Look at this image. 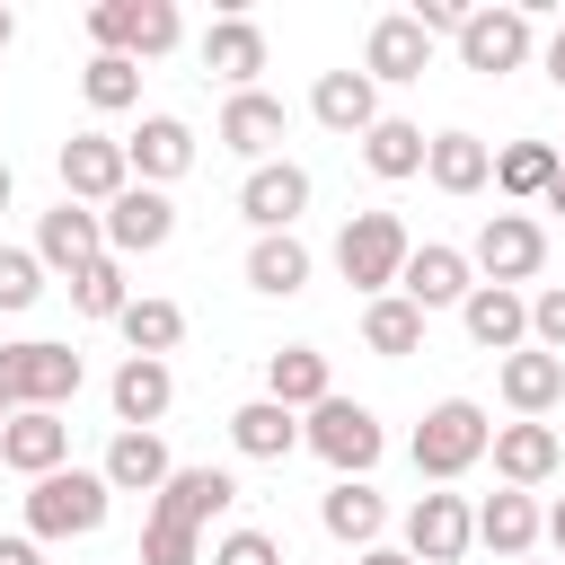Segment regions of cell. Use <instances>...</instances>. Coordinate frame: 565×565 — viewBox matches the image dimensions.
<instances>
[{
  "label": "cell",
  "instance_id": "5",
  "mask_svg": "<svg viewBox=\"0 0 565 565\" xmlns=\"http://www.w3.org/2000/svg\"><path fill=\"white\" fill-rule=\"evenodd\" d=\"M300 441H309L335 477H371V468H380V450H388V433H380V415H371L362 397H318V406H309V424H300Z\"/></svg>",
  "mask_w": 565,
  "mask_h": 565
},
{
  "label": "cell",
  "instance_id": "33",
  "mask_svg": "<svg viewBox=\"0 0 565 565\" xmlns=\"http://www.w3.org/2000/svg\"><path fill=\"white\" fill-rule=\"evenodd\" d=\"M247 282H256L265 300H291V291H309V247H300L291 230L256 238V247H247Z\"/></svg>",
  "mask_w": 565,
  "mask_h": 565
},
{
  "label": "cell",
  "instance_id": "8",
  "mask_svg": "<svg viewBox=\"0 0 565 565\" xmlns=\"http://www.w3.org/2000/svg\"><path fill=\"white\" fill-rule=\"evenodd\" d=\"M468 547H477L468 494H415V512H406V556H415V565H459Z\"/></svg>",
  "mask_w": 565,
  "mask_h": 565
},
{
  "label": "cell",
  "instance_id": "2",
  "mask_svg": "<svg viewBox=\"0 0 565 565\" xmlns=\"http://www.w3.org/2000/svg\"><path fill=\"white\" fill-rule=\"evenodd\" d=\"M79 380H88V362H79L71 344H53V335L0 344V397H9V415H18V406H44V415H62V406L79 397Z\"/></svg>",
  "mask_w": 565,
  "mask_h": 565
},
{
  "label": "cell",
  "instance_id": "14",
  "mask_svg": "<svg viewBox=\"0 0 565 565\" xmlns=\"http://www.w3.org/2000/svg\"><path fill=\"white\" fill-rule=\"evenodd\" d=\"M486 450H494V477H503L512 494L547 486V477H556V459H565L556 424H530V415H521V424H494V441H486Z\"/></svg>",
  "mask_w": 565,
  "mask_h": 565
},
{
  "label": "cell",
  "instance_id": "35",
  "mask_svg": "<svg viewBox=\"0 0 565 565\" xmlns=\"http://www.w3.org/2000/svg\"><path fill=\"white\" fill-rule=\"evenodd\" d=\"M115 327H124V344H132L141 362H168V353H177V335H185V309H177V300H132Z\"/></svg>",
  "mask_w": 565,
  "mask_h": 565
},
{
  "label": "cell",
  "instance_id": "28",
  "mask_svg": "<svg viewBox=\"0 0 565 565\" xmlns=\"http://www.w3.org/2000/svg\"><path fill=\"white\" fill-rule=\"evenodd\" d=\"M168 468H177V459H168V441H159V433H115L97 477H106L115 494H159V486H168Z\"/></svg>",
  "mask_w": 565,
  "mask_h": 565
},
{
  "label": "cell",
  "instance_id": "47",
  "mask_svg": "<svg viewBox=\"0 0 565 565\" xmlns=\"http://www.w3.org/2000/svg\"><path fill=\"white\" fill-rule=\"evenodd\" d=\"M539 530H547V539H556V556H565V503H556V512H547Z\"/></svg>",
  "mask_w": 565,
  "mask_h": 565
},
{
  "label": "cell",
  "instance_id": "41",
  "mask_svg": "<svg viewBox=\"0 0 565 565\" xmlns=\"http://www.w3.org/2000/svg\"><path fill=\"white\" fill-rule=\"evenodd\" d=\"M530 344H539V353H556V362H565V282H556V291H539V300H530Z\"/></svg>",
  "mask_w": 565,
  "mask_h": 565
},
{
  "label": "cell",
  "instance_id": "26",
  "mask_svg": "<svg viewBox=\"0 0 565 565\" xmlns=\"http://www.w3.org/2000/svg\"><path fill=\"white\" fill-rule=\"evenodd\" d=\"M265 397H274V406H291V415H309L318 397H335L327 353H318V344H282V353H265Z\"/></svg>",
  "mask_w": 565,
  "mask_h": 565
},
{
  "label": "cell",
  "instance_id": "10",
  "mask_svg": "<svg viewBox=\"0 0 565 565\" xmlns=\"http://www.w3.org/2000/svg\"><path fill=\"white\" fill-rule=\"evenodd\" d=\"M124 185H132V168H124L115 132H71L62 141V203H115Z\"/></svg>",
  "mask_w": 565,
  "mask_h": 565
},
{
  "label": "cell",
  "instance_id": "48",
  "mask_svg": "<svg viewBox=\"0 0 565 565\" xmlns=\"http://www.w3.org/2000/svg\"><path fill=\"white\" fill-rule=\"evenodd\" d=\"M539 203H547V212H565V168H556V185H547V194H539Z\"/></svg>",
  "mask_w": 565,
  "mask_h": 565
},
{
  "label": "cell",
  "instance_id": "27",
  "mask_svg": "<svg viewBox=\"0 0 565 565\" xmlns=\"http://www.w3.org/2000/svg\"><path fill=\"white\" fill-rule=\"evenodd\" d=\"M424 177H433L441 194H477V185H494V150H486L477 132H433V141H424Z\"/></svg>",
  "mask_w": 565,
  "mask_h": 565
},
{
  "label": "cell",
  "instance_id": "23",
  "mask_svg": "<svg viewBox=\"0 0 565 565\" xmlns=\"http://www.w3.org/2000/svg\"><path fill=\"white\" fill-rule=\"evenodd\" d=\"M230 503H238V477L230 468H168V486H159V521H185V530L221 521Z\"/></svg>",
  "mask_w": 565,
  "mask_h": 565
},
{
  "label": "cell",
  "instance_id": "1",
  "mask_svg": "<svg viewBox=\"0 0 565 565\" xmlns=\"http://www.w3.org/2000/svg\"><path fill=\"white\" fill-rule=\"evenodd\" d=\"M106 512H115V486L97 468H53V477L26 486V530L35 539H97Z\"/></svg>",
  "mask_w": 565,
  "mask_h": 565
},
{
  "label": "cell",
  "instance_id": "34",
  "mask_svg": "<svg viewBox=\"0 0 565 565\" xmlns=\"http://www.w3.org/2000/svg\"><path fill=\"white\" fill-rule=\"evenodd\" d=\"M362 344H371L380 362H406V353L424 344V309H415V300H397V291H380V300L362 309Z\"/></svg>",
  "mask_w": 565,
  "mask_h": 565
},
{
  "label": "cell",
  "instance_id": "44",
  "mask_svg": "<svg viewBox=\"0 0 565 565\" xmlns=\"http://www.w3.org/2000/svg\"><path fill=\"white\" fill-rule=\"evenodd\" d=\"M0 565H44V556H35V539H0Z\"/></svg>",
  "mask_w": 565,
  "mask_h": 565
},
{
  "label": "cell",
  "instance_id": "46",
  "mask_svg": "<svg viewBox=\"0 0 565 565\" xmlns=\"http://www.w3.org/2000/svg\"><path fill=\"white\" fill-rule=\"evenodd\" d=\"M353 565H415V556H406V547H362Z\"/></svg>",
  "mask_w": 565,
  "mask_h": 565
},
{
  "label": "cell",
  "instance_id": "25",
  "mask_svg": "<svg viewBox=\"0 0 565 565\" xmlns=\"http://www.w3.org/2000/svg\"><path fill=\"white\" fill-rule=\"evenodd\" d=\"M309 115L327 124V132H371L380 124V88L362 79V71H318V88H309Z\"/></svg>",
  "mask_w": 565,
  "mask_h": 565
},
{
  "label": "cell",
  "instance_id": "32",
  "mask_svg": "<svg viewBox=\"0 0 565 565\" xmlns=\"http://www.w3.org/2000/svg\"><path fill=\"white\" fill-rule=\"evenodd\" d=\"M556 141H503L494 150V194H512V203H539L547 185H556Z\"/></svg>",
  "mask_w": 565,
  "mask_h": 565
},
{
  "label": "cell",
  "instance_id": "9",
  "mask_svg": "<svg viewBox=\"0 0 565 565\" xmlns=\"http://www.w3.org/2000/svg\"><path fill=\"white\" fill-rule=\"evenodd\" d=\"M459 62L486 71V79L521 71L530 62V9H468L459 18Z\"/></svg>",
  "mask_w": 565,
  "mask_h": 565
},
{
  "label": "cell",
  "instance_id": "40",
  "mask_svg": "<svg viewBox=\"0 0 565 565\" xmlns=\"http://www.w3.org/2000/svg\"><path fill=\"white\" fill-rule=\"evenodd\" d=\"M44 300V265L35 247H0V309H35Z\"/></svg>",
  "mask_w": 565,
  "mask_h": 565
},
{
  "label": "cell",
  "instance_id": "13",
  "mask_svg": "<svg viewBox=\"0 0 565 565\" xmlns=\"http://www.w3.org/2000/svg\"><path fill=\"white\" fill-rule=\"evenodd\" d=\"M124 168H132V185H177L185 168H194V132H185V115H141V132L124 141Z\"/></svg>",
  "mask_w": 565,
  "mask_h": 565
},
{
  "label": "cell",
  "instance_id": "12",
  "mask_svg": "<svg viewBox=\"0 0 565 565\" xmlns=\"http://www.w3.org/2000/svg\"><path fill=\"white\" fill-rule=\"evenodd\" d=\"M477 291V274H468V247H441V238H424L415 256H406V274H397V300H415L424 318L433 309H459Z\"/></svg>",
  "mask_w": 565,
  "mask_h": 565
},
{
  "label": "cell",
  "instance_id": "19",
  "mask_svg": "<svg viewBox=\"0 0 565 565\" xmlns=\"http://www.w3.org/2000/svg\"><path fill=\"white\" fill-rule=\"evenodd\" d=\"M318 521H327V539H344V547L362 556V547H380L388 503H380V486H371V477H335V486L318 494Z\"/></svg>",
  "mask_w": 565,
  "mask_h": 565
},
{
  "label": "cell",
  "instance_id": "7",
  "mask_svg": "<svg viewBox=\"0 0 565 565\" xmlns=\"http://www.w3.org/2000/svg\"><path fill=\"white\" fill-rule=\"evenodd\" d=\"M97 230H106V256H115V265H132V256H159V247L177 238V203H168L159 185H124V194L97 212Z\"/></svg>",
  "mask_w": 565,
  "mask_h": 565
},
{
  "label": "cell",
  "instance_id": "29",
  "mask_svg": "<svg viewBox=\"0 0 565 565\" xmlns=\"http://www.w3.org/2000/svg\"><path fill=\"white\" fill-rule=\"evenodd\" d=\"M539 521H547V512H539V503H530V494H512V486H503V494H486V503H477V539H486V547H494V556H503V565H521V556H530V547H539Z\"/></svg>",
  "mask_w": 565,
  "mask_h": 565
},
{
  "label": "cell",
  "instance_id": "18",
  "mask_svg": "<svg viewBox=\"0 0 565 565\" xmlns=\"http://www.w3.org/2000/svg\"><path fill=\"white\" fill-rule=\"evenodd\" d=\"M106 397H115V424H124V433H159V415L177 406V371H168V362H141V353H132V362H124V371L106 380Z\"/></svg>",
  "mask_w": 565,
  "mask_h": 565
},
{
  "label": "cell",
  "instance_id": "51",
  "mask_svg": "<svg viewBox=\"0 0 565 565\" xmlns=\"http://www.w3.org/2000/svg\"><path fill=\"white\" fill-rule=\"evenodd\" d=\"M0 424H9V397H0Z\"/></svg>",
  "mask_w": 565,
  "mask_h": 565
},
{
  "label": "cell",
  "instance_id": "31",
  "mask_svg": "<svg viewBox=\"0 0 565 565\" xmlns=\"http://www.w3.org/2000/svg\"><path fill=\"white\" fill-rule=\"evenodd\" d=\"M362 168L371 177H424V124H406V115H380L371 132H362Z\"/></svg>",
  "mask_w": 565,
  "mask_h": 565
},
{
  "label": "cell",
  "instance_id": "15",
  "mask_svg": "<svg viewBox=\"0 0 565 565\" xmlns=\"http://www.w3.org/2000/svg\"><path fill=\"white\" fill-rule=\"evenodd\" d=\"M62 459H71V424H62V415H44V406H18V415L0 424V468H18L26 486H35V477H53Z\"/></svg>",
  "mask_w": 565,
  "mask_h": 565
},
{
  "label": "cell",
  "instance_id": "6",
  "mask_svg": "<svg viewBox=\"0 0 565 565\" xmlns=\"http://www.w3.org/2000/svg\"><path fill=\"white\" fill-rule=\"evenodd\" d=\"M547 265V230L530 221V212H486L477 221V247H468V274H486V282H503V291H521L530 274Z\"/></svg>",
  "mask_w": 565,
  "mask_h": 565
},
{
  "label": "cell",
  "instance_id": "38",
  "mask_svg": "<svg viewBox=\"0 0 565 565\" xmlns=\"http://www.w3.org/2000/svg\"><path fill=\"white\" fill-rule=\"evenodd\" d=\"M177 35H185V18H177L168 0H132V35H124V62H159V53H177Z\"/></svg>",
  "mask_w": 565,
  "mask_h": 565
},
{
  "label": "cell",
  "instance_id": "24",
  "mask_svg": "<svg viewBox=\"0 0 565 565\" xmlns=\"http://www.w3.org/2000/svg\"><path fill=\"white\" fill-rule=\"evenodd\" d=\"M424 71H433V35L415 18H380L362 44V79L380 88V79H424Z\"/></svg>",
  "mask_w": 565,
  "mask_h": 565
},
{
  "label": "cell",
  "instance_id": "22",
  "mask_svg": "<svg viewBox=\"0 0 565 565\" xmlns=\"http://www.w3.org/2000/svg\"><path fill=\"white\" fill-rule=\"evenodd\" d=\"M459 318H468V344H486V353H521L530 344V300L503 291V282H477L459 300Z\"/></svg>",
  "mask_w": 565,
  "mask_h": 565
},
{
  "label": "cell",
  "instance_id": "52",
  "mask_svg": "<svg viewBox=\"0 0 565 565\" xmlns=\"http://www.w3.org/2000/svg\"><path fill=\"white\" fill-rule=\"evenodd\" d=\"M521 565H530V556H521Z\"/></svg>",
  "mask_w": 565,
  "mask_h": 565
},
{
  "label": "cell",
  "instance_id": "11",
  "mask_svg": "<svg viewBox=\"0 0 565 565\" xmlns=\"http://www.w3.org/2000/svg\"><path fill=\"white\" fill-rule=\"evenodd\" d=\"M238 212L256 221V238L291 230V221L309 212V168H300V159H265V168H247V185H238Z\"/></svg>",
  "mask_w": 565,
  "mask_h": 565
},
{
  "label": "cell",
  "instance_id": "17",
  "mask_svg": "<svg viewBox=\"0 0 565 565\" xmlns=\"http://www.w3.org/2000/svg\"><path fill=\"white\" fill-rule=\"evenodd\" d=\"M97 256H106V230H97V212H88V203H53V212L35 221V265L79 274V265H97Z\"/></svg>",
  "mask_w": 565,
  "mask_h": 565
},
{
  "label": "cell",
  "instance_id": "37",
  "mask_svg": "<svg viewBox=\"0 0 565 565\" xmlns=\"http://www.w3.org/2000/svg\"><path fill=\"white\" fill-rule=\"evenodd\" d=\"M79 97H88L97 115H124V106L141 97V62H124V53H97V62L79 71Z\"/></svg>",
  "mask_w": 565,
  "mask_h": 565
},
{
  "label": "cell",
  "instance_id": "4",
  "mask_svg": "<svg viewBox=\"0 0 565 565\" xmlns=\"http://www.w3.org/2000/svg\"><path fill=\"white\" fill-rule=\"evenodd\" d=\"M486 441H494L486 406H477V397H441V406L415 424V477L450 486V477H468V468L486 459Z\"/></svg>",
  "mask_w": 565,
  "mask_h": 565
},
{
  "label": "cell",
  "instance_id": "30",
  "mask_svg": "<svg viewBox=\"0 0 565 565\" xmlns=\"http://www.w3.org/2000/svg\"><path fill=\"white\" fill-rule=\"evenodd\" d=\"M230 441H238V459H291V450H300V415L274 406V397H247V406L230 415Z\"/></svg>",
  "mask_w": 565,
  "mask_h": 565
},
{
  "label": "cell",
  "instance_id": "49",
  "mask_svg": "<svg viewBox=\"0 0 565 565\" xmlns=\"http://www.w3.org/2000/svg\"><path fill=\"white\" fill-rule=\"evenodd\" d=\"M9 194H18V177H9V159H0V212H9Z\"/></svg>",
  "mask_w": 565,
  "mask_h": 565
},
{
  "label": "cell",
  "instance_id": "42",
  "mask_svg": "<svg viewBox=\"0 0 565 565\" xmlns=\"http://www.w3.org/2000/svg\"><path fill=\"white\" fill-rule=\"evenodd\" d=\"M212 565H282V547H274L265 530H230V539L212 547Z\"/></svg>",
  "mask_w": 565,
  "mask_h": 565
},
{
  "label": "cell",
  "instance_id": "16",
  "mask_svg": "<svg viewBox=\"0 0 565 565\" xmlns=\"http://www.w3.org/2000/svg\"><path fill=\"white\" fill-rule=\"evenodd\" d=\"M494 388H503V406H512V415L547 424V415L565 406V362H556V353H539V344H521V353H503Z\"/></svg>",
  "mask_w": 565,
  "mask_h": 565
},
{
  "label": "cell",
  "instance_id": "43",
  "mask_svg": "<svg viewBox=\"0 0 565 565\" xmlns=\"http://www.w3.org/2000/svg\"><path fill=\"white\" fill-rule=\"evenodd\" d=\"M88 35H97V53H124V35H132V0H97V9H88Z\"/></svg>",
  "mask_w": 565,
  "mask_h": 565
},
{
  "label": "cell",
  "instance_id": "39",
  "mask_svg": "<svg viewBox=\"0 0 565 565\" xmlns=\"http://www.w3.org/2000/svg\"><path fill=\"white\" fill-rule=\"evenodd\" d=\"M141 565H203V530H185V521H141Z\"/></svg>",
  "mask_w": 565,
  "mask_h": 565
},
{
  "label": "cell",
  "instance_id": "36",
  "mask_svg": "<svg viewBox=\"0 0 565 565\" xmlns=\"http://www.w3.org/2000/svg\"><path fill=\"white\" fill-rule=\"evenodd\" d=\"M71 309H79V318H124V309H132V282H124V265H115V256L79 265V274H71Z\"/></svg>",
  "mask_w": 565,
  "mask_h": 565
},
{
  "label": "cell",
  "instance_id": "21",
  "mask_svg": "<svg viewBox=\"0 0 565 565\" xmlns=\"http://www.w3.org/2000/svg\"><path fill=\"white\" fill-rule=\"evenodd\" d=\"M291 132V115H282V97H265V88H238L230 106H221V150H238V159H274V141Z\"/></svg>",
  "mask_w": 565,
  "mask_h": 565
},
{
  "label": "cell",
  "instance_id": "3",
  "mask_svg": "<svg viewBox=\"0 0 565 565\" xmlns=\"http://www.w3.org/2000/svg\"><path fill=\"white\" fill-rule=\"evenodd\" d=\"M406 256H415V238H406V221H397V212H353V221L335 230V274H344L362 300L397 291Z\"/></svg>",
  "mask_w": 565,
  "mask_h": 565
},
{
  "label": "cell",
  "instance_id": "45",
  "mask_svg": "<svg viewBox=\"0 0 565 565\" xmlns=\"http://www.w3.org/2000/svg\"><path fill=\"white\" fill-rule=\"evenodd\" d=\"M547 79H556V88H565V26H556V35H547Z\"/></svg>",
  "mask_w": 565,
  "mask_h": 565
},
{
  "label": "cell",
  "instance_id": "50",
  "mask_svg": "<svg viewBox=\"0 0 565 565\" xmlns=\"http://www.w3.org/2000/svg\"><path fill=\"white\" fill-rule=\"evenodd\" d=\"M9 35H18V18H9V9H0V53H9Z\"/></svg>",
  "mask_w": 565,
  "mask_h": 565
},
{
  "label": "cell",
  "instance_id": "20",
  "mask_svg": "<svg viewBox=\"0 0 565 565\" xmlns=\"http://www.w3.org/2000/svg\"><path fill=\"white\" fill-rule=\"evenodd\" d=\"M203 71H212V79H230V97H238V88H256V71H265V26H256V18H238V9H230V18H212V26H203Z\"/></svg>",
  "mask_w": 565,
  "mask_h": 565
}]
</instances>
